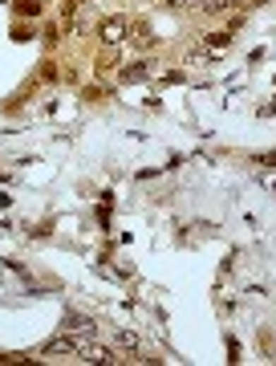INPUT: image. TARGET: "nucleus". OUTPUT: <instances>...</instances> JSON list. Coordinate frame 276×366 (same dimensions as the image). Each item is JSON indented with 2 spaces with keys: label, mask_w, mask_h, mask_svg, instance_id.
<instances>
[{
  "label": "nucleus",
  "mask_w": 276,
  "mask_h": 366,
  "mask_svg": "<svg viewBox=\"0 0 276 366\" xmlns=\"http://www.w3.org/2000/svg\"><path fill=\"white\" fill-rule=\"evenodd\" d=\"M65 333H78V338H90V342H94L97 326L90 321V317H81V314H65Z\"/></svg>",
  "instance_id": "1"
},
{
  "label": "nucleus",
  "mask_w": 276,
  "mask_h": 366,
  "mask_svg": "<svg viewBox=\"0 0 276 366\" xmlns=\"http://www.w3.org/2000/svg\"><path fill=\"white\" fill-rule=\"evenodd\" d=\"M81 362H94V366H114V362H122V358H114V350L110 346H90L81 350Z\"/></svg>",
  "instance_id": "2"
},
{
  "label": "nucleus",
  "mask_w": 276,
  "mask_h": 366,
  "mask_svg": "<svg viewBox=\"0 0 276 366\" xmlns=\"http://www.w3.org/2000/svg\"><path fill=\"white\" fill-rule=\"evenodd\" d=\"M97 37H102V41H106V45H118V41H122V37H126V20H106V25H102V29H97Z\"/></svg>",
  "instance_id": "3"
},
{
  "label": "nucleus",
  "mask_w": 276,
  "mask_h": 366,
  "mask_svg": "<svg viewBox=\"0 0 276 366\" xmlns=\"http://www.w3.org/2000/svg\"><path fill=\"white\" fill-rule=\"evenodd\" d=\"M208 13H224V8H236V4H244V0H199Z\"/></svg>",
  "instance_id": "4"
},
{
  "label": "nucleus",
  "mask_w": 276,
  "mask_h": 366,
  "mask_svg": "<svg viewBox=\"0 0 276 366\" xmlns=\"http://www.w3.org/2000/svg\"><path fill=\"white\" fill-rule=\"evenodd\" d=\"M114 342H118L122 350H138V338H134L130 330H118V333H114Z\"/></svg>",
  "instance_id": "5"
},
{
  "label": "nucleus",
  "mask_w": 276,
  "mask_h": 366,
  "mask_svg": "<svg viewBox=\"0 0 276 366\" xmlns=\"http://www.w3.org/2000/svg\"><path fill=\"white\" fill-rule=\"evenodd\" d=\"M146 73H150V69H146V61H138V66H134V69H126L122 78H126V82H138V78H146Z\"/></svg>",
  "instance_id": "6"
},
{
  "label": "nucleus",
  "mask_w": 276,
  "mask_h": 366,
  "mask_svg": "<svg viewBox=\"0 0 276 366\" xmlns=\"http://www.w3.org/2000/svg\"><path fill=\"white\" fill-rule=\"evenodd\" d=\"M208 45H211V49H224V45H227V33H211Z\"/></svg>",
  "instance_id": "7"
},
{
  "label": "nucleus",
  "mask_w": 276,
  "mask_h": 366,
  "mask_svg": "<svg viewBox=\"0 0 276 366\" xmlns=\"http://www.w3.org/2000/svg\"><path fill=\"white\" fill-rule=\"evenodd\" d=\"M167 4H175V8H187V4H199V0H167Z\"/></svg>",
  "instance_id": "8"
}]
</instances>
